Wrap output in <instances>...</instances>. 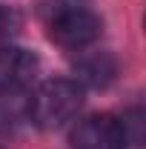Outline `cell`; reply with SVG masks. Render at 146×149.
I'll return each mask as SVG.
<instances>
[{"label":"cell","mask_w":146,"mask_h":149,"mask_svg":"<svg viewBox=\"0 0 146 149\" xmlns=\"http://www.w3.org/2000/svg\"><path fill=\"white\" fill-rule=\"evenodd\" d=\"M40 74V60L15 43L0 46V95H17L29 89Z\"/></svg>","instance_id":"4"},{"label":"cell","mask_w":146,"mask_h":149,"mask_svg":"<svg viewBox=\"0 0 146 149\" xmlns=\"http://www.w3.org/2000/svg\"><path fill=\"white\" fill-rule=\"evenodd\" d=\"M126 123L115 115H89L72 129L74 149H126Z\"/></svg>","instance_id":"3"},{"label":"cell","mask_w":146,"mask_h":149,"mask_svg":"<svg viewBox=\"0 0 146 149\" xmlns=\"http://www.w3.org/2000/svg\"><path fill=\"white\" fill-rule=\"evenodd\" d=\"M74 72L80 77V83H89V86H106L115 74V60L106 52H89L74 63Z\"/></svg>","instance_id":"5"},{"label":"cell","mask_w":146,"mask_h":149,"mask_svg":"<svg viewBox=\"0 0 146 149\" xmlns=\"http://www.w3.org/2000/svg\"><path fill=\"white\" fill-rule=\"evenodd\" d=\"M40 17L49 29V37L63 49H86L100 37V17L89 0H43Z\"/></svg>","instance_id":"1"},{"label":"cell","mask_w":146,"mask_h":149,"mask_svg":"<svg viewBox=\"0 0 146 149\" xmlns=\"http://www.w3.org/2000/svg\"><path fill=\"white\" fill-rule=\"evenodd\" d=\"M83 106V86L69 77L46 80L29 97V118L40 129H57L69 123Z\"/></svg>","instance_id":"2"},{"label":"cell","mask_w":146,"mask_h":149,"mask_svg":"<svg viewBox=\"0 0 146 149\" xmlns=\"http://www.w3.org/2000/svg\"><path fill=\"white\" fill-rule=\"evenodd\" d=\"M20 26H23V20L15 9H9V6H0V46H6V43H12L15 37H17Z\"/></svg>","instance_id":"6"}]
</instances>
